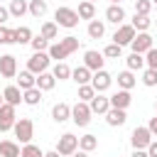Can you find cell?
Segmentation results:
<instances>
[{
    "mask_svg": "<svg viewBox=\"0 0 157 157\" xmlns=\"http://www.w3.org/2000/svg\"><path fill=\"white\" fill-rule=\"evenodd\" d=\"M47 10H49V7H47V0H29V15H32V17L39 20V17L47 15Z\"/></svg>",
    "mask_w": 157,
    "mask_h": 157,
    "instance_id": "cell-32",
    "label": "cell"
},
{
    "mask_svg": "<svg viewBox=\"0 0 157 157\" xmlns=\"http://www.w3.org/2000/svg\"><path fill=\"white\" fill-rule=\"evenodd\" d=\"M0 157H22V150H20L17 142L2 140V142H0Z\"/></svg>",
    "mask_w": 157,
    "mask_h": 157,
    "instance_id": "cell-23",
    "label": "cell"
},
{
    "mask_svg": "<svg viewBox=\"0 0 157 157\" xmlns=\"http://www.w3.org/2000/svg\"><path fill=\"white\" fill-rule=\"evenodd\" d=\"M39 34H42L47 42H52V39L59 37V25H56V22H44L42 29H39Z\"/></svg>",
    "mask_w": 157,
    "mask_h": 157,
    "instance_id": "cell-29",
    "label": "cell"
},
{
    "mask_svg": "<svg viewBox=\"0 0 157 157\" xmlns=\"http://www.w3.org/2000/svg\"><path fill=\"white\" fill-rule=\"evenodd\" d=\"M98 147V137L96 135H83V137H78V150H83V152H93Z\"/></svg>",
    "mask_w": 157,
    "mask_h": 157,
    "instance_id": "cell-31",
    "label": "cell"
},
{
    "mask_svg": "<svg viewBox=\"0 0 157 157\" xmlns=\"http://www.w3.org/2000/svg\"><path fill=\"white\" fill-rule=\"evenodd\" d=\"M32 39H34V34H32V29H29V27H25V25H22V27H17V29H15V44H29Z\"/></svg>",
    "mask_w": 157,
    "mask_h": 157,
    "instance_id": "cell-30",
    "label": "cell"
},
{
    "mask_svg": "<svg viewBox=\"0 0 157 157\" xmlns=\"http://www.w3.org/2000/svg\"><path fill=\"white\" fill-rule=\"evenodd\" d=\"M54 86H56V78H54L52 71H44V74L37 76V88H39V91H52Z\"/></svg>",
    "mask_w": 157,
    "mask_h": 157,
    "instance_id": "cell-24",
    "label": "cell"
},
{
    "mask_svg": "<svg viewBox=\"0 0 157 157\" xmlns=\"http://www.w3.org/2000/svg\"><path fill=\"white\" fill-rule=\"evenodd\" d=\"M105 20L113 22V25H123V20H125L123 5H108V7H105Z\"/></svg>",
    "mask_w": 157,
    "mask_h": 157,
    "instance_id": "cell-20",
    "label": "cell"
},
{
    "mask_svg": "<svg viewBox=\"0 0 157 157\" xmlns=\"http://www.w3.org/2000/svg\"><path fill=\"white\" fill-rule=\"evenodd\" d=\"M91 105L88 103H83V101H76V105H71V120H74V125H78V128H86L88 123H91Z\"/></svg>",
    "mask_w": 157,
    "mask_h": 157,
    "instance_id": "cell-5",
    "label": "cell"
},
{
    "mask_svg": "<svg viewBox=\"0 0 157 157\" xmlns=\"http://www.w3.org/2000/svg\"><path fill=\"white\" fill-rule=\"evenodd\" d=\"M135 83H137V78H135V71L125 69V71H120V74H118V88H123V91H130Z\"/></svg>",
    "mask_w": 157,
    "mask_h": 157,
    "instance_id": "cell-22",
    "label": "cell"
},
{
    "mask_svg": "<svg viewBox=\"0 0 157 157\" xmlns=\"http://www.w3.org/2000/svg\"><path fill=\"white\" fill-rule=\"evenodd\" d=\"M88 2H96V0H88Z\"/></svg>",
    "mask_w": 157,
    "mask_h": 157,
    "instance_id": "cell-53",
    "label": "cell"
},
{
    "mask_svg": "<svg viewBox=\"0 0 157 157\" xmlns=\"http://www.w3.org/2000/svg\"><path fill=\"white\" fill-rule=\"evenodd\" d=\"M2 98H5V103H10V105H20V103H25V91H20L17 86H7L5 91H2Z\"/></svg>",
    "mask_w": 157,
    "mask_h": 157,
    "instance_id": "cell-16",
    "label": "cell"
},
{
    "mask_svg": "<svg viewBox=\"0 0 157 157\" xmlns=\"http://www.w3.org/2000/svg\"><path fill=\"white\" fill-rule=\"evenodd\" d=\"M130 142H132V147L135 150H147L150 147V142H152V132L147 130V125L142 128V125H137L135 130H132V135H130Z\"/></svg>",
    "mask_w": 157,
    "mask_h": 157,
    "instance_id": "cell-7",
    "label": "cell"
},
{
    "mask_svg": "<svg viewBox=\"0 0 157 157\" xmlns=\"http://www.w3.org/2000/svg\"><path fill=\"white\" fill-rule=\"evenodd\" d=\"M110 5H120V0H110Z\"/></svg>",
    "mask_w": 157,
    "mask_h": 157,
    "instance_id": "cell-50",
    "label": "cell"
},
{
    "mask_svg": "<svg viewBox=\"0 0 157 157\" xmlns=\"http://www.w3.org/2000/svg\"><path fill=\"white\" fill-rule=\"evenodd\" d=\"M7 20H10V10H7V7H2V5H0V25H5V22H7Z\"/></svg>",
    "mask_w": 157,
    "mask_h": 157,
    "instance_id": "cell-45",
    "label": "cell"
},
{
    "mask_svg": "<svg viewBox=\"0 0 157 157\" xmlns=\"http://www.w3.org/2000/svg\"><path fill=\"white\" fill-rule=\"evenodd\" d=\"M103 56H108V59H120V56H123V47H118V44H108V47L103 49Z\"/></svg>",
    "mask_w": 157,
    "mask_h": 157,
    "instance_id": "cell-40",
    "label": "cell"
},
{
    "mask_svg": "<svg viewBox=\"0 0 157 157\" xmlns=\"http://www.w3.org/2000/svg\"><path fill=\"white\" fill-rule=\"evenodd\" d=\"M42 93H44V91H39L37 86L29 88V91H25V103H27V105H39V103H42Z\"/></svg>",
    "mask_w": 157,
    "mask_h": 157,
    "instance_id": "cell-35",
    "label": "cell"
},
{
    "mask_svg": "<svg viewBox=\"0 0 157 157\" xmlns=\"http://www.w3.org/2000/svg\"><path fill=\"white\" fill-rule=\"evenodd\" d=\"M145 66H147V69H155V71H157V49H155V47H152V49H150V52L145 54Z\"/></svg>",
    "mask_w": 157,
    "mask_h": 157,
    "instance_id": "cell-43",
    "label": "cell"
},
{
    "mask_svg": "<svg viewBox=\"0 0 157 157\" xmlns=\"http://www.w3.org/2000/svg\"><path fill=\"white\" fill-rule=\"evenodd\" d=\"M152 5H157V0H152Z\"/></svg>",
    "mask_w": 157,
    "mask_h": 157,
    "instance_id": "cell-52",
    "label": "cell"
},
{
    "mask_svg": "<svg viewBox=\"0 0 157 157\" xmlns=\"http://www.w3.org/2000/svg\"><path fill=\"white\" fill-rule=\"evenodd\" d=\"M44 157H61V155H59L56 150H52V152H44Z\"/></svg>",
    "mask_w": 157,
    "mask_h": 157,
    "instance_id": "cell-49",
    "label": "cell"
},
{
    "mask_svg": "<svg viewBox=\"0 0 157 157\" xmlns=\"http://www.w3.org/2000/svg\"><path fill=\"white\" fill-rule=\"evenodd\" d=\"M93 96H96V88H93L91 83H86V86H78V101H83V103H91V101H93Z\"/></svg>",
    "mask_w": 157,
    "mask_h": 157,
    "instance_id": "cell-36",
    "label": "cell"
},
{
    "mask_svg": "<svg viewBox=\"0 0 157 157\" xmlns=\"http://www.w3.org/2000/svg\"><path fill=\"white\" fill-rule=\"evenodd\" d=\"M71 118V105L69 103H54V108H52V120L54 123H66Z\"/></svg>",
    "mask_w": 157,
    "mask_h": 157,
    "instance_id": "cell-17",
    "label": "cell"
},
{
    "mask_svg": "<svg viewBox=\"0 0 157 157\" xmlns=\"http://www.w3.org/2000/svg\"><path fill=\"white\" fill-rule=\"evenodd\" d=\"M22 157H44V152H42L37 145H32V142H29V145H25V147H22Z\"/></svg>",
    "mask_w": 157,
    "mask_h": 157,
    "instance_id": "cell-42",
    "label": "cell"
},
{
    "mask_svg": "<svg viewBox=\"0 0 157 157\" xmlns=\"http://www.w3.org/2000/svg\"><path fill=\"white\" fill-rule=\"evenodd\" d=\"M130 157H147V150H135Z\"/></svg>",
    "mask_w": 157,
    "mask_h": 157,
    "instance_id": "cell-47",
    "label": "cell"
},
{
    "mask_svg": "<svg viewBox=\"0 0 157 157\" xmlns=\"http://www.w3.org/2000/svg\"><path fill=\"white\" fill-rule=\"evenodd\" d=\"M15 86H17L20 91H29V88H34V86H37V76H34L32 71H27V69H25V71H20V74H17V83H15Z\"/></svg>",
    "mask_w": 157,
    "mask_h": 157,
    "instance_id": "cell-18",
    "label": "cell"
},
{
    "mask_svg": "<svg viewBox=\"0 0 157 157\" xmlns=\"http://www.w3.org/2000/svg\"><path fill=\"white\" fill-rule=\"evenodd\" d=\"M142 83H145L147 88L157 86V71H155V69H145V71H142Z\"/></svg>",
    "mask_w": 157,
    "mask_h": 157,
    "instance_id": "cell-38",
    "label": "cell"
},
{
    "mask_svg": "<svg viewBox=\"0 0 157 157\" xmlns=\"http://www.w3.org/2000/svg\"><path fill=\"white\" fill-rule=\"evenodd\" d=\"M76 150H78V137H76L74 132H64V135L59 137V142H56V152H59L61 157H71Z\"/></svg>",
    "mask_w": 157,
    "mask_h": 157,
    "instance_id": "cell-6",
    "label": "cell"
},
{
    "mask_svg": "<svg viewBox=\"0 0 157 157\" xmlns=\"http://www.w3.org/2000/svg\"><path fill=\"white\" fill-rule=\"evenodd\" d=\"M0 44H15V29H7L0 25Z\"/></svg>",
    "mask_w": 157,
    "mask_h": 157,
    "instance_id": "cell-39",
    "label": "cell"
},
{
    "mask_svg": "<svg viewBox=\"0 0 157 157\" xmlns=\"http://www.w3.org/2000/svg\"><path fill=\"white\" fill-rule=\"evenodd\" d=\"M2 103H5V98H2V93H0V105H2Z\"/></svg>",
    "mask_w": 157,
    "mask_h": 157,
    "instance_id": "cell-51",
    "label": "cell"
},
{
    "mask_svg": "<svg viewBox=\"0 0 157 157\" xmlns=\"http://www.w3.org/2000/svg\"><path fill=\"white\" fill-rule=\"evenodd\" d=\"M155 110H157V103H155Z\"/></svg>",
    "mask_w": 157,
    "mask_h": 157,
    "instance_id": "cell-54",
    "label": "cell"
},
{
    "mask_svg": "<svg viewBox=\"0 0 157 157\" xmlns=\"http://www.w3.org/2000/svg\"><path fill=\"white\" fill-rule=\"evenodd\" d=\"M130 47H132V52H135V54H147V52L155 47V39H152L147 32H137Z\"/></svg>",
    "mask_w": 157,
    "mask_h": 157,
    "instance_id": "cell-10",
    "label": "cell"
},
{
    "mask_svg": "<svg viewBox=\"0 0 157 157\" xmlns=\"http://www.w3.org/2000/svg\"><path fill=\"white\" fill-rule=\"evenodd\" d=\"M150 10H152V0H135V12L137 15H147L150 17Z\"/></svg>",
    "mask_w": 157,
    "mask_h": 157,
    "instance_id": "cell-41",
    "label": "cell"
},
{
    "mask_svg": "<svg viewBox=\"0 0 157 157\" xmlns=\"http://www.w3.org/2000/svg\"><path fill=\"white\" fill-rule=\"evenodd\" d=\"M0 2H2V0H0Z\"/></svg>",
    "mask_w": 157,
    "mask_h": 157,
    "instance_id": "cell-55",
    "label": "cell"
},
{
    "mask_svg": "<svg viewBox=\"0 0 157 157\" xmlns=\"http://www.w3.org/2000/svg\"><path fill=\"white\" fill-rule=\"evenodd\" d=\"M54 20H56V25L59 27H66V29H74L76 25H78V12L76 10H71V7H66V5H61V7H56V12H54Z\"/></svg>",
    "mask_w": 157,
    "mask_h": 157,
    "instance_id": "cell-2",
    "label": "cell"
},
{
    "mask_svg": "<svg viewBox=\"0 0 157 157\" xmlns=\"http://www.w3.org/2000/svg\"><path fill=\"white\" fill-rule=\"evenodd\" d=\"M130 103H132V96H130V91H123V88H118V91L110 96V108H120V110H125Z\"/></svg>",
    "mask_w": 157,
    "mask_h": 157,
    "instance_id": "cell-15",
    "label": "cell"
},
{
    "mask_svg": "<svg viewBox=\"0 0 157 157\" xmlns=\"http://www.w3.org/2000/svg\"><path fill=\"white\" fill-rule=\"evenodd\" d=\"M110 83H113V76H110L105 69L96 71V74H93V78H91V86L96 88V93H103V91H108V88H110Z\"/></svg>",
    "mask_w": 157,
    "mask_h": 157,
    "instance_id": "cell-12",
    "label": "cell"
},
{
    "mask_svg": "<svg viewBox=\"0 0 157 157\" xmlns=\"http://www.w3.org/2000/svg\"><path fill=\"white\" fill-rule=\"evenodd\" d=\"M103 61H105V59H103V54H101V52H96V49L83 52V66H86V69H91L93 74L103 69Z\"/></svg>",
    "mask_w": 157,
    "mask_h": 157,
    "instance_id": "cell-11",
    "label": "cell"
},
{
    "mask_svg": "<svg viewBox=\"0 0 157 157\" xmlns=\"http://www.w3.org/2000/svg\"><path fill=\"white\" fill-rule=\"evenodd\" d=\"M0 76H5V78H15L17 76V59L12 54H2L0 56Z\"/></svg>",
    "mask_w": 157,
    "mask_h": 157,
    "instance_id": "cell-13",
    "label": "cell"
},
{
    "mask_svg": "<svg viewBox=\"0 0 157 157\" xmlns=\"http://www.w3.org/2000/svg\"><path fill=\"white\" fill-rule=\"evenodd\" d=\"M86 32H88V37H91V39H101V37L105 34V25H103L101 20H91V22H88V27H86Z\"/></svg>",
    "mask_w": 157,
    "mask_h": 157,
    "instance_id": "cell-27",
    "label": "cell"
},
{
    "mask_svg": "<svg viewBox=\"0 0 157 157\" xmlns=\"http://www.w3.org/2000/svg\"><path fill=\"white\" fill-rule=\"evenodd\" d=\"M125 64H128V69L130 71H140V69H145V54H130L128 59H125Z\"/></svg>",
    "mask_w": 157,
    "mask_h": 157,
    "instance_id": "cell-34",
    "label": "cell"
},
{
    "mask_svg": "<svg viewBox=\"0 0 157 157\" xmlns=\"http://www.w3.org/2000/svg\"><path fill=\"white\" fill-rule=\"evenodd\" d=\"M7 10H10V17H17V20H20L22 15L29 12V2H27V0H12Z\"/></svg>",
    "mask_w": 157,
    "mask_h": 157,
    "instance_id": "cell-25",
    "label": "cell"
},
{
    "mask_svg": "<svg viewBox=\"0 0 157 157\" xmlns=\"http://www.w3.org/2000/svg\"><path fill=\"white\" fill-rule=\"evenodd\" d=\"M147 157H157V140L150 142V147H147Z\"/></svg>",
    "mask_w": 157,
    "mask_h": 157,
    "instance_id": "cell-46",
    "label": "cell"
},
{
    "mask_svg": "<svg viewBox=\"0 0 157 157\" xmlns=\"http://www.w3.org/2000/svg\"><path fill=\"white\" fill-rule=\"evenodd\" d=\"M125 120H128V113L120 110V108H110V110L105 113V123H108L110 128H120V125H125Z\"/></svg>",
    "mask_w": 157,
    "mask_h": 157,
    "instance_id": "cell-19",
    "label": "cell"
},
{
    "mask_svg": "<svg viewBox=\"0 0 157 157\" xmlns=\"http://www.w3.org/2000/svg\"><path fill=\"white\" fill-rule=\"evenodd\" d=\"M71 78H74L78 86H86V83H91L93 71H91V69H86V66H76V69L71 71Z\"/></svg>",
    "mask_w": 157,
    "mask_h": 157,
    "instance_id": "cell-21",
    "label": "cell"
},
{
    "mask_svg": "<svg viewBox=\"0 0 157 157\" xmlns=\"http://www.w3.org/2000/svg\"><path fill=\"white\" fill-rule=\"evenodd\" d=\"M71 157H88V152H83V150H76Z\"/></svg>",
    "mask_w": 157,
    "mask_h": 157,
    "instance_id": "cell-48",
    "label": "cell"
},
{
    "mask_svg": "<svg viewBox=\"0 0 157 157\" xmlns=\"http://www.w3.org/2000/svg\"><path fill=\"white\" fill-rule=\"evenodd\" d=\"M15 137L22 142V145H29L32 142V137H34V123L29 120V118H17V123H15Z\"/></svg>",
    "mask_w": 157,
    "mask_h": 157,
    "instance_id": "cell-3",
    "label": "cell"
},
{
    "mask_svg": "<svg viewBox=\"0 0 157 157\" xmlns=\"http://www.w3.org/2000/svg\"><path fill=\"white\" fill-rule=\"evenodd\" d=\"M147 130L152 132V137H157V115H155V118H150V123H147Z\"/></svg>",
    "mask_w": 157,
    "mask_h": 157,
    "instance_id": "cell-44",
    "label": "cell"
},
{
    "mask_svg": "<svg viewBox=\"0 0 157 157\" xmlns=\"http://www.w3.org/2000/svg\"><path fill=\"white\" fill-rule=\"evenodd\" d=\"M130 25L135 27V32H147V27L152 25V20H150L147 15H137V12H135V15H132V22H130Z\"/></svg>",
    "mask_w": 157,
    "mask_h": 157,
    "instance_id": "cell-33",
    "label": "cell"
},
{
    "mask_svg": "<svg viewBox=\"0 0 157 157\" xmlns=\"http://www.w3.org/2000/svg\"><path fill=\"white\" fill-rule=\"evenodd\" d=\"M88 105H91V113H96V115H105V113L110 110V96L96 93V96H93V101H91Z\"/></svg>",
    "mask_w": 157,
    "mask_h": 157,
    "instance_id": "cell-14",
    "label": "cell"
},
{
    "mask_svg": "<svg viewBox=\"0 0 157 157\" xmlns=\"http://www.w3.org/2000/svg\"><path fill=\"white\" fill-rule=\"evenodd\" d=\"M15 123H17L15 105H10V103H2V105H0V132H7V130H12V128H15Z\"/></svg>",
    "mask_w": 157,
    "mask_h": 157,
    "instance_id": "cell-8",
    "label": "cell"
},
{
    "mask_svg": "<svg viewBox=\"0 0 157 157\" xmlns=\"http://www.w3.org/2000/svg\"><path fill=\"white\" fill-rule=\"evenodd\" d=\"M76 12H78L81 20H88V22H91V20L96 17V2L83 0V2H78V10H76Z\"/></svg>",
    "mask_w": 157,
    "mask_h": 157,
    "instance_id": "cell-26",
    "label": "cell"
},
{
    "mask_svg": "<svg viewBox=\"0 0 157 157\" xmlns=\"http://www.w3.org/2000/svg\"><path fill=\"white\" fill-rule=\"evenodd\" d=\"M76 49H78V39H76V37H64V39L54 42L47 54H49V59H54V61H64V59L71 56Z\"/></svg>",
    "mask_w": 157,
    "mask_h": 157,
    "instance_id": "cell-1",
    "label": "cell"
},
{
    "mask_svg": "<svg viewBox=\"0 0 157 157\" xmlns=\"http://www.w3.org/2000/svg\"><path fill=\"white\" fill-rule=\"evenodd\" d=\"M71 71H74V69H69V64H64V61H56L54 69H52V74H54L56 81H66V78H71Z\"/></svg>",
    "mask_w": 157,
    "mask_h": 157,
    "instance_id": "cell-28",
    "label": "cell"
},
{
    "mask_svg": "<svg viewBox=\"0 0 157 157\" xmlns=\"http://www.w3.org/2000/svg\"><path fill=\"white\" fill-rule=\"evenodd\" d=\"M49 64H52V59H49L47 52H34V54L27 59V71H32L34 76H39V74H44V71L49 69Z\"/></svg>",
    "mask_w": 157,
    "mask_h": 157,
    "instance_id": "cell-4",
    "label": "cell"
},
{
    "mask_svg": "<svg viewBox=\"0 0 157 157\" xmlns=\"http://www.w3.org/2000/svg\"><path fill=\"white\" fill-rule=\"evenodd\" d=\"M29 47H32L34 52H49V42H47V39L42 37V34H37V37H34V39L29 42Z\"/></svg>",
    "mask_w": 157,
    "mask_h": 157,
    "instance_id": "cell-37",
    "label": "cell"
},
{
    "mask_svg": "<svg viewBox=\"0 0 157 157\" xmlns=\"http://www.w3.org/2000/svg\"><path fill=\"white\" fill-rule=\"evenodd\" d=\"M135 27L132 25H120L118 29H115V34H113V44H118V47H125V44H132V39H135Z\"/></svg>",
    "mask_w": 157,
    "mask_h": 157,
    "instance_id": "cell-9",
    "label": "cell"
}]
</instances>
